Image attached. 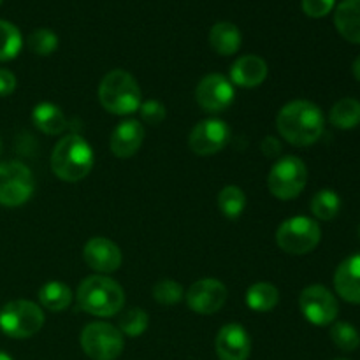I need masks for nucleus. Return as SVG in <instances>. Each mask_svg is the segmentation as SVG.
Listing matches in <instances>:
<instances>
[{
	"instance_id": "1",
	"label": "nucleus",
	"mask_w": 360,
	"mask_h": 360,
	"mask_svg": "<svg viewBox=\"0 0 360 360\" xmlns=\"http://www.w3.org/2000/svg\"><path fill=\"white\" fill-rule=\"evenodd\" d=\"M326 118L322 109L309 101H292L280 109L276 129L292 146L306 148L322 137Z\"/></svg>"
},
{
	"instance_id": "2",
	"label": "nucleus",
	"mask_w": 360,
	"mask_h": 360,
	"mask_svg": "<svg viewBox=\"0 0 360 360\" xmlns=\"http://www.w3.org/2000/svg\"><path fill=\"white\" fill-rule=\"evenodd\" d=\"M95 164L90 143L77 134L62 137L53 148L51 171L62 181L77 183L86 178Z\"/></svg>"
},
{
	"instance_id": "3",
	"label": "nucleus",
	"mask_w": 360,
	"mask_h": 360,
	"mask_svg": "<svg viewBox=\"0 0 360 360\" xmlns=\"http://www.w3.org/2000/svg\"><path fill=\"white\" fill-rule=\"evenodd\" d=\"M79 308L88 315L108 319L118 315L125 304V292L122 285L108 276H88L81 281L76 292Z\"/></svg>"
},
{
	"instance_id": "4",
	"label": "nucleus",
	"mask_w": 360,
	"mask_h": 360,
	"mask_svg": "<svg viewBox=\"0 0 360 360\" xmlns=\"http://www.w3.org/2000/svg\"><path fill=\"white\" fill-rule=\"evenodd\" d=\"M98 98L102 108L112 115H132L141 105V88L132 74L123 69H115L102 77Z\"/></svg>"
},
{
	"instance_id": "5",
	"label": "nucleus",
	"mask_w": 360,
	"mask_h": 360,
	"mask_svg": "<svg viewBox=\"0 0 360 360\" xmlns=\"http://www.w3.org/2000/svg\"><path fill=\"white\" fill-rule=\"evenodd\" d=\"M44 326V313L35 302L18 299L0 309V329L13 340L35 336Z\"/></svg>"
},
{
	"instance_id": "6",
	"label": "nucleus",
	"mask_w": 360,
	"mask_h": 360,
	"mask_svg": "<svg viewBox=\"0 0 360 360\" xmlns=\"http://www.w3.org/2000/svg\"><path fill=\"white\" fill-rule=\"evenodd\" d=\"M308 183V169L299 157H281L267 176L269 192L280 200H292L301 195Z\"/></svg>"
},
{
	"instance_id": "7",
	"label": "nucleus",
	"mask_w": 360,
	"mask_h": 360,
	"mask_svg": "<svg viewBox=\"0 0 360 360\" xmlns=\"http://www.w3.org/2000/svg\"><path fill=\"white\" fill-rule=\"evenodd\" d=\"M322 229L313 218L292 217L276 231V245L290 255H306L319 246Z\"/></svg>"
},
{
	"instance_id": "8",
	"label": "nucleus",
	"mask_w": 360,
	"mask_h": 360,
	"mask_svg": "<svg viewBox=\"0 0 360 360\" xmlns=\"http://www.w3.org/2000/svg\"><path fill=\"white\" fill-rule=\"evenodd\" d=\"M34 174L18 160L0 164V204L6 207L23 206L34 195Z\"/></svg>"
},
{
	"instance_id": "9",
	"label": "nucleus",
	"mask_w": 360,
	"mask_h": 360,
	"mask_svg": "<svg viewBox=\"0 0 360 360\" xmlns=\"http://www.w3.org/2000/svg\"><path fill=\"white\" fill-rule=\"evenodd\" d=\"M81 348L91 360H116L122 355L123 334L108 322H91L81 333Z\"/></svg>"
},
{
	"instance_id": "10",
	"label": "nucleus",
	"mask_w": 360,
	"mask_h": 360,
	"mask_svg": "<svg viewBox=\"0 0 360 360\" xmlns=\"http://www.w3.org/2000/svg\"><path fill=\"white\" fill-rule=\"evenodd\" d=\"M299 308L304 319L316 327H327L336 322L340 304L333 292L323 285H309L299 295Z\"/></svg>"
},
{
	"instance_id": "11",
	"label": "nucleus",
	"mask_w": 360,
	"mask_h": 360,
	"mask_svg": "<svg viewBox=\"0 0 360 360\" xmlns=\"http://www.w3.org/2000/svg\"><path fill=\"white\" fill-rule=\"evenodd\" d=\"M231 141V129L218 118H207L197 123L188 136V146L199 157H210L224 150Z\"/></svg>"
},
{
	"instance_id": "12",
	"label": "nucleus",
	"mask_w": 360,
	"mask_h": 360,
	"mask_svg": "<svg viewBox=\"0 0 360 360\" xmlns=\"http://www.w3.org/2000/svg\"><path fill=\"white\" fill-rule=\"evenodd\" d=\"M195 101L206 112H221L234 101V84L221 74H207L195 88Z\"/></svg>"
},
{
	"instance_id": "13",
	"label": "nucleus",
	"mask_w": 360,
	"mask_h": 360,
	"mask_svg": "<svg viewBox=\"0 0 360 360\" xmlns=\"http://www.w3.org/2000/svg\"><path fill=\"white\" fill-rule=\"evenodd\" d=\"M186 304L199 315H213L224 308L227 301V287L217 278L197 280L186 292Z\"/></svg>"
},
{
	"instance_id": "14",
	"label": "nucleus",
	"mask_w": 360,
	"mask_h": 360,
	"mask_svg": "<svg viewBox=\"0 0 360 360\" xmlns=\"http://www.w3.org/2000/svg\"><path fill=\"white\" fill-rule=\"evenodd\" d=\"M83 259L90 269L97 271V273L109 274L115 273L122 266V250L116 243H112L108 238H91L90 241L84 245Z\"/></svg>"
},
{
	"instance_id": "15",
	"label": "nucleus",
	"mask_w": 360,
	"mask_h": 360,
	"mask_svg": "<svg viewBox=\"0 0 360 360\" xmlns=\"http://www.w3.org/2000/svg\"><path fill=\"white\" fill-rule=\"evenodd\" d=\"M214 348L220 360H248L252 354V340L243 326L227 323L218 330Z\"/></svg>"
},
{
	"instance_id": "16",
	"label": "nucleus",
	"mask_w": 360,
	"mask_h": 360,
	"mask_svg": "<svg viewBox=\"0 0 360 360\" xmlns=\"http://www.w3.org/2000/svg\"><path fill=\"white\" fill-rule=\"evenodd\" d=\"M144 141V127L137 120H123L112 130L109 148L118 158H130L141 150Z\"/></svg>"
},
{
	"instance_id": "17",
	"label": "nucleus",
	"mask_w": 360,
	"mask_h": 360,
	"mask_svg": "<svg viewBox=\"0 0 360 360\" xmlns=\"http://www.w3.org/2000/svg\"><path fill=\"white\" fill-rule=\"evenodd\" d=\"M334 288L343 301L360 304V255L348 257L334 273Z\"/></svg>"
},
{
	"instance_id": "18",
	"label": "nucleus",
	"mask_w": 360,
	"mask_h": 360,
	"mask_svg": "<svg viewBox=\"0 0 360 360\" xmlns=\"http://www.w3.org/2000/svg\"><path fill=\"white\" fill-rule=\"evenodd\" d=\"M267 63L257 55H245L232 63L231 83L241 88H257L266 81Z\"/></svg>"
},
{
	"instance_id": "19",
	"label": "nucleus",
	"mask_w": 360,
	"mask_h": 360,
	"mask_svg": "<svg viewBox=\"0 0 360 360\" xmlns=\"http://www.w3.org/2000/svg\"><path fill=\"white\" fill-rule=\"evenodd\" d=\"M334 25L341 37L360 44V0H343L334 13Z\"/></svg>"
},
{
	"instance_id": "20",
	"label": "nucleus",
	"mask_w": 360,
	"mask_h": 360,
	"mask_svg": "<svg viewBox=\"0 0 360 360\" xmlns=\"http://www.w3.org/2000/svg\"><path fill=\"white\" fill-rule=\"evenodd\" d=\"M32 122H34L35 129L48 136H60L67 129L65 115L58 105L51 104V102H41L35 105L32 111Z\"/></svg>"
},
{
	"instance_id": "21",
	"label": "nucleus",
	"mask_w": 360,
	"mask_h": 360,
	"mask_svg": "<svg viewBox=\"0 0 360 360\" xmlns=\"http://www.w3.org/2000/svg\"><path fill=\"white\" fill-rule=\"evenodd\" d=\"M241 32L234 23L229 21H220L214 25L210 32V44L218 55L231 56L239 51L241 48Z\"/></svg>"
},
{
	"instance_id": "22",
	"label": "nucleus",
	"mask_w": 360,
	"mask_h": 360,
	"mask_svg": "<svg viewBox=\"0 0 360 360\" xmlns=\"http://www.w3.org/2000/svg\"><path fill=\"white\" fill-rule=\"evenodd\" d=\"M278 302H280V292H278V288L273 283L260 281V283L252 285L246 290V304H248L250 309L257 313L273 311L278 306Z\"/></svg>"
},
{
	"instance_id": "23",
	"label": "nucleus",
	"mask_w": 360,
	"mask_h": 360,
	"mask_svg": "<svg viewBox=\"0 0 360 360\" xmlns=\"http://www.w3.org/2000/svg\"><path fill=\"white\" fill-rule=\"evenodd\" d=\"M330 123L336 129L352 130L360 125V101L357 98H341L333 105L329 115Z\"/></svg>"
},
{
	"instance_id": "24",
	"label": "nucleus",
	"mask_w": 360,
	"mask_h": 360,
	"mask_svg": "<svg viewBox=\"0 0 360 360\" xmlns=\"http://www.w3.org/2000/svg\"><path fill=\"white\" fill-rule=\"evenodd\" d=\"M39 301L49 311H63L72 302V290L62 281H48L39 290Z\"/></svg>"
},
{
	"instance_id": "25",
	"label": "nucleus",
	"mask_w": 360,
	"mask_h": 360,
	"mask_svg": "<svg viewBox=\"0 0 360 360\" xmlns=\"http://www.w3.org/2000/svg\"><path fill=\"white\" fill-rule=\"evenodd\" d=\"M341 210V199L334 190H320L311 199V213L322 221H329L338 217Z\"/></svg>"
},
{
	"instance_id": "26",
	"label": "nucleus",
	"mask_w": 360,
	"mask_h": 360,
	"mask_svg": "<svg viewBox=\"0 0 360 360\" xmlns=\"http://www.w3.org/2000/svg\"><path fill=\"white\" fill-rule=\"evenodd\" d=\"M218 207L221 213L231 220H236L243 214L246 207V195L239 186L229 185L218 193Z\"/></svg>"
},
{
	"instance_id": "27",
	"label": "nucleus",
	"mask_w": 360,
	"mask_h": 360,
	"mask_svg": "<svg viewBox=\"0 0 360 360\" xmlns=\"http://www.w3.org/2000/svg\"><path fill=\"white\" fill-rule=\"evenodd\" d=\"M23 46V37L18 27L9 21L0 20V62H9L16 58Z\"/></svg>"
},
{
	"instance_id": "28",
	"label": "nucleus",
	"mask_w": 360,
	"mask_h": 360,
	"mask_svg": "<svg viewBox=\"0 0 360 360\" xmlns=\"http://www.w3.org/2000/svg\"><path fill=\"white\" fill-rule=\"evenodd\" d=\"M330 340L340 350L355 352L360 347V334L352 323L336 322L330 327Z\"/></svg>"
},
{
	"instance_id": "29",
	"label": "nucleus",
	"mask_w": 360,
	"mask_h": 360,
	"mask_svg": "<svg viewBox=\"0 0 360 360\" xmlns=\"http://www.w3.org/2000/svg\"><path fill=\"white\" fill-rule=\"evenodd\" d=\"M148 323H150V316L144 309L130 308L129 311L123 313L120 320V333L129 338H139L141 334L146 333Z\"/></svg>"
},
{
	"instance_id": "30",
	"label": "nucleus",
	"mask_w": 360,
	"mask_h": 360,
	"mask_svg": "<svg viewBox=\"0 0 360 360\" xmlns=\"http://www.w3.org/2000/svg\"><path fill=\"white\" fill-rule=\"evenodd\" d=\"M27 44L30 51L35 53V55L48 56L55 53L56 48H58V37L49 28H37V30H34L28 35Z\"/></svg>"
},
{
	"instance_id": "31",
	"label": "nucleus",
	"mask_w": 360,
	"mask_h": 360,
	"mask_svg": "<svg viewBox=\"0 0 360 360\" xmlns=\"http://www.w3.org/2000/svg\"><path fill=\"white\" fill-rule=\"evenodd\" d=\"M183 295H185V290H183L181 285L174 280H169V278L157 281L153 287V299L162 306L178 304Z\"/></svg>"
},
{
	"instance_id": "32",
	"label": "nucleus",
	"mask_w": 360,
	"mask_h": 360,
	"mask_svg": "<svg viewBox=\"0 0 360 360\" xmlns=\"http://www.w3.org/2000/svg\"><path fill=\"white\" fill-rule=\"evenodd\" d=\"M141 118L148 123V125H160L167 116L165 105L158 101H146L141 102L139 105Z\"/></svg>"
},
{
	"instance_id": "33",
	"label": "nucleus",
	"mask_w": 360,
	"mask_h": 360,
	"mask_svg": "<svg viewBox=\"0 0 360 360\" xmlns=\"http://www.w3.org/2000/svg\"><path fill=\"white\" fill-rule=\"evenodd\" d=\"M336 0H302V11L309 18H323L334 9Z\"/></svg>"
},
{
	"instance_id": "34",
	"label": "nucleus",
	"mask_w": 360,
	"mask_h": 360,
	"mask_svg": "<svg viewBox=\"0 0 360 360\" xmlns=\"http://www.w3.org/2000/svg\"><path fill=\"white\" fill-rule=\"evenodd\" d=\"M16 90V76L11 70L0 69V97H7Z\"/></svg>"
},
{
	"instance_id": "35",
	"label": "nucleus",
	"mask_w": 360,
	"mask_h": 360,
	"mask_svg": "<svg viewBox=\"0 0 360 360\" xmlns=\"http://www.w3.org/2000/svg\"><path fill=\"white\" fill-rule=\"evenodd\" d=\"M262 151L267 155V157H276V155H280L281 151V144L280 141L274 139V137H266V139L262 141Z\"/></svg>"
},
{
	"instance_id": "36",
	"label": "nucleus",
	"mask_w": 360,
	"mask_h": 360,
	"mask_svg": "<svg viewBox=\"0 0 360 360\" xmlns=\"http://www.w3.org/2000/svg\"><path fill=\"white\" fill-rule=\"evenodd\" d=\"M352 70H354V76H355V79L360 81V56H359V58H355L354 65H352Z\"/></svg>"
},
{
	"instance_id": "37",
	"label": "nucleus",
	"mask_w": 360,
	"mask_h": 360,
	"mask_svg": "<svg viewBox=\"0 0 360 360\" xmlns=\"http://www.w3.org/2000/svg\"><path fill=\"white\" fill-rule=\"evenodd\" d=\"M0 360H14V359L11 357V355H7V354H4V352H0Z\"/></svg>"
},
{
	"instance_id": "38",
	"label": "nucleus",
	"mask_w": 360,
	"mask_h": 360,
	"mask_svg": "<svg viewBox=\"0 0 360 360\" xmlns=\"http://www.w3.org/2000/svg\"><path fill=\"white\" fill-rule=\"evenodd\" d=\"M336 360H348V359H336Z\"/></svg>"
},
{
	"instance_id": "39",
	"label": "nucleus",
	"mask_w": 360,
	"mask_h": 360,
	"mask_svg": "<svg viewBox=\"0 0 360 360\" xmlns=\"http://www.w3.org/2000/svg\"><path fill=\"white\" fill-rule=\"evenodd\" d=\"M0 4H2V0H0Z\"/></svg>"
},
{
	"instance_id": "40",
	"label": "nucleus",
	"mask_w": 360,
	"mask_h": 360,
	"mask_svg": "<svg viewBox=\"0 0 360 360\" xmlns=\"http://www.w3.org/2000/svg\"><path fill=\"white\" fill-rule=\"evenodd\" d=\"M0 148H2V144H0Z\"/></svg>"
}]
</instances>
